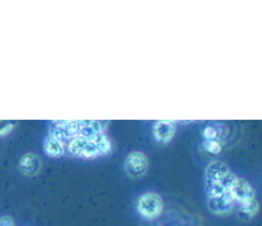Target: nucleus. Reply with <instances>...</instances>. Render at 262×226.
<instances>
[{
    "label": "nucleus",
    "instance_id": "39448f33",
    "mask_svg": "<svg viewBox=\"0 0 262 226\" xmlns=\"http://www.w3.org/2000/svg\"><path fill=\"white\" fill-rule=\"evenodd\" d=\"M153 135L159 143H168L172 140V137L176 135V123L174 122H168V120H162L156 122L153 126Z\"/></svg>",
    "mask_w": 262,
    "mask_h": 226
},
{
    "label": "nucleus",
    "instance_id": "dca6fc26",
    "mask_svg": "<svg viewBox=\"0 0 262 226\" xmlns=\"http://www.w3.org/2000/svg\"><path fill=\"white\" fill-rule=\"evenodd\" d=\"M202 147L205 148V151H208L211 154H219L222 151V143L221 141H204Z\"/></svg>",
    "mask_w": 262,
    "mask_h": 226
},
{
    "label": "nucleus",
    "instance_id": "6ab92c4d",
    "mask_svg": "<svg viewBox=\"0 0 262 226\" xmlns=\"http://www.w3.org/2000/svg\"><path fill=\"white\" fill-rule=\"evenodd\" d=\"M90 124H92V127H93V130L96 132V133H101L105 130V127L108 126V122H101V120H90Z\"/></svg>",
    "mask_w": 262,
    "mask_h": 226
},
{
    "label": "nucleus",
    "instance_id": "f03ea898",
    "mask_svg": "<svg viewBox=\"0 0 262 226\" xmlns=\"http://www.w3.org/2000/svg\"><path fill=\"white\" fill-rule=\"evenodd\" d=\"M147 168H148L147 156L141 151H132L124 161V169L127 175L132 178H141L147 172Z\"/></svg>",
    "mask_w": 262,
    "mask_h": 226
},
{
    "label": "nucleus",
    "instance_id": "1a4fd4ad",
    "mask_svg": "<svg viewBox=\"0 0 262 226\" xmlns=\"http://www.w3.org/2000/svg\"><path fill=\"white\" fill-rule=\"evenodd\" d=\"M43 150H45L47 154H50L53 157H59V156L63 154V151H64V144L60 143V141H57V140H54V138H51V137H48L45 140Z\"/></svg>",
    "mask_w": 262,
    "mask_h": 226
},
{
    "label": "nucleus",
    "instance_id": "9d476101",
    "mask_svg": "<svg viewBox=\"0 0 262 226\" xmlns=\"http://www.w3.org/2000/svg\"><path fill=\"white\" fill-rule=\"evenodd\" d=\"M258 211H259V202L256 198L240 204V217L243 219H252L253 216H256Z\"/></svg>",
    "mask_w": 262,
    "mask_h": 226
},
{
    "label": "nucleus",
    "instance_id": "4468645a",
    "mask_svg": "<svg viewBox=\"0 0 262 226\" xmlns=\"http://www.w3.org/2000/svg\"><path fill=\"white\" fill-rule=\"evenodd\" d=\"M202 137H204L205 141H221V130H219V127L208 126V127L204 129Z\"/></svg>",
    "mask_w": 262,
    "mask_h": 226
},
{
    "label": "nucleus",
    "instance_id": "f8f14e48",
    "mask_svg": "<svg viewBox=\"0 0 262 226\" xmlns=\"http://www.w3.org/2000/svg\"><path fill=\"white\" fill-rule=\"evenodd\" d=\"M87 140L85 138H82V137H74V138H71L66 144H68V151L71 153V154H74V156H81V153H82V150L85 148V145H87Z\"/></svg>",
    "mask_w": 262,
    "mask_h": 226
},
{
    "label": "nucleus",
    "instance_id": "423d86ee",
    "mask_svg": "<svg viewBox=\"0 0 262 226\" xmlns=\"http://www.w3.org/2000/svg\"><path fill=\"white\" fill-rule=\"evenodd\" d=\"M20 168H21V171H23L26 175L33 177V175H36V174L39 172L40 159L36 156V154L29 153V154H26V156H23V157H21Z\"/></svg>",
    "mask_w": 262,
    "mask_h": 226
},
{
    "label": "nucleus",
    "instance_id": "a211bd4d",
    "mask_svg": "<svg viewBox=\"0 0 262 226\" xmlns=\"http://www.w3.org/2000/svg\"><path fill=\"white\" fill-rule=\"evenodd\" d=\"M15 124L17 123L12 122V120H0V137L9 133V132L15 127Z\"/></svg>",
    "mask_w": 262,
    "mask_h": 226
},
{
    "label": "nucleus",
    "instance_id": "f3484780",
    "mask_svg": "<svg viewBox=\"0 0 262 226\" xmlns=\"http://www.w3.org/2000/svg\"><path fill=\"white\" fill-rule=\"evenodd\" d=\"M64 129H66L69 138L78 137V133H80V122L78 120H75V122H64Z\"/></svg>",
    "mask_w": 262,
    "mask_h": 226
},
{
    "label": "nucleus",
    "instance_id": "2eb2a0df",
    "mask_svg": "<svg viewBox=\"0 0 262 226\" xmlns=\"http://www.w3.org/2000/svg\"><path fill=\"white\" fill-rule=\"evenodd\" d=\"M98 156H99V151H98L96 145L93 144L92 141H89L87 145H85V148L82 150L80 157H84V159H95V157H98Z\"/></svg>",
    "mask_w": 262,
    "mask_h": 226
},
{
    "label": "nucleus",
    "instance_id": "ddd939ff",
    "mask_svg": "<svg viewBox=\"0 0 262 226\" xmlns=\"http://www.w3.org/2000/svg\"><path fill=\"white\" fill-rule=\"evenodd\" d=\"M205 187H207V192H208V198L221 196L225 192H228V190L223 189V186L219 182H205Z\"/></svg>",
    "mask_w": 262,
    "mask_h": 226
},
{
    "label": "nucleus",
    "instance_id": "20e7f679",
    "mask_svg": "<svg viewBox=\"0 0 262 226\" xmlns=\"http://www.w3.org/2000/svg\"><path fill=\"white\" fill-rule=\"evenodd\" d=\"M228 192L231 193V196L234 198V201L238 202V204L246 202V201H250V199L255 198V190H253V187L249 185L246 180L238 178V177L235 178L234 185L231 186V189H229Z\"/></svg>",
    "mask_w": 262,
    "mask_h": 226
},
{
    "label": "nucleus",
    "instance_id": "f257e3e1",
    "mask_svg": "<svg viewBox=\"0 0 262 226\" xmlns=\"http://www.w3.org/2000/svg\"><path fill=\"white\" fill-rule=\"evenodd\" d=\"M137 208L138 213L145 219H155L162 213L163 208V202L162 198L156 193H145L137 202Z\"/></svg>",
    "mask_w": 262,
    "mask_h": 226
},
{
    "label": "nucleus",
    "instance_id": "7ed1b4c3",
    "mask_svg": "<svg viewBox=\"0 0 262 226\" xmlns=\"http://www.w3.org/2000/svg\"><path fill=\"white\" fill-rule=\"evenodd\" d=\"M235 204L237 202L234 201V198L231 196L229 192H225L221 196H211V198H208V208H210V211L214 213V214H217V216H226V214H229L234 210Z\"/></svg>",
    "mask_w": 262,
    "mask_h": 226
},
{
    "label": "nucleus",
    "instance_id": "9b49d317",
    "mask_svg": "<svg viewBox=\"0 0 262 226\" xmlns=\"http://www.w3.org/2000/svg\"><path fill=\"white\" fill-rule=\"evenodd\" d=\"M90 141L96 145V148H98L99 154H105V153L111 151V141H110V138L105 135V132L96 133V135H95V137H93Z\"/></svg>",
    "mask_w": 262,
    "mask_h": 226
},
{
    "label": "nucleus",
    "instance_id": "0eeeda50",
    "mask_svg": "<svg viewBox=\"0 0 262 226\" xmlns=\"http://www.w3.org/2000/svg\"><path fill=\"white\" fill-rule=\"evenodd\" d=\"M228 171V166L222 162H213L205 171V182H219Z\"/></svg>",
    "mask_w": 262,
    "mask_h": 226
},
{
    "label": "nucleus",
    "instance_id": "6e6552de",
    "mask_svg": "<svg viewBox=\"0 0 262 226\" xmlns=\"http://www.w3.org/2000/svg\"><path fill=\"white\" fill-rule=\"evenodd\" d=\"M50 137L60 141L63 144H66L71 138L64 129V122H53L51 123V129H50Z\"/></svg>",
    "mask_w": 262,
    "mask_h": 226
}]
</instances>
